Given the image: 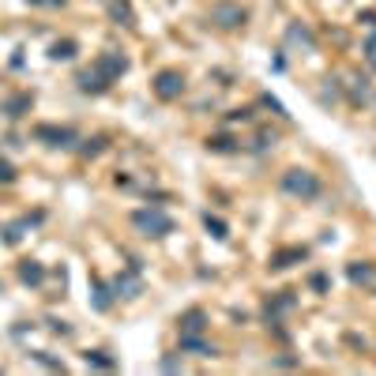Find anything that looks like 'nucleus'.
Instances as JSON below:
<instances>
[{
    "label": "nucleus",
    "mask_w": 376,
    "mask_h": 376,
    "mask_svg": "<svg viewBox=\"0 0 376 376\" xmlns=\"http://www.w3.org/2000/svg\"><path fill=\"white\" fill-rule=\"evenodd\" d=\"M109 19H117L120 27H136V12H132V4L128 0H109Z\"/></svg>",
    "instance_id": "14"
},
{
    "label": "nucleus",
    "mask_w": 376,
    "mask_h": 376,
    "mask_svg": "<svg viewBox=\"0 0 376 376\" xmlns=\"http://www.w3.org/2000/svg\"><path fill=\"white\" fill-rule=\"evenodd\" d=\"M346 275H350V282H353V286H369V282L376 279V271L369 268V263H350Z\"/></svg>",
    "instance_id": "16"
},
{
    "label": "nucleus",
    "mask_w": 376,
    "mask_h": 376,
    "mask_svg": "<svg viewBox=\"0 0 376 376\" xmlns=\"http://www.w3.org/2000/svg\"><path fill=\"white\" fill-rule=\"evenodd\" d=\"M286 38H290V42H301V46H305L308 53H313V49H316V38H313V35H308V30H305V27H297V23H294L290 30H286Z\"/></svg>",
    "instance_id": "21"
},
{
    "label": "nucleus",
    "mask_w": 376,
    "mask_h": 376,
    "mask_svg": "<svg viewBox=\"0 0 376 376\" xmlns=\"http://www.w3.org/2000/svg\"><path fill=\"white\" fill-rule=\"evenodd\" d=\"M38 218H42V215H35V218H23V223H12V226L4 230V241H8V245H19V241H23V230H27L30 223H38Z\"/></svg>",
    "instance_id": "19"
},
{
    "label": "nucleus",
    "mask_w": 376,
    "mask_h": 376,
    "mask_svg": "<svg viewBox=\"0 0 376 376\" xmlns=\"http://www.w3.org/2000/svg\"><path fill=\"white\" fill-rule=\"evenodd\" d=\"M83 361H87V365H94V369H117V358H106L102 350H87V353H83Z\"/></svg>",
    "instance_id": "20"
},
{
    "label": "nucleus",
    "mask_w": 376,
    "mask_h": 376,
    "mask_svg": "<svg viewBox=\"0 0 376 376\" xmlns=\"http://www.w3.org/2000/svg\"><path fill=\"white\" fill-rule=\"evenodd\" d=\"M113 297H139L143 294V282H139V271H128V275H117L113 282Z\"/></svg>",
    "instance_id": "10"
},
{
    "label": "nucleus",
    "mask_w": 376,
    "mask_h": 376,
    "mask_svg": "<svg viewBox=\"0 0 376 376\" xmlns=\"http://www.w3.org/2000/svg\"><path fill=\"white\" fill-rule=\"evenodd\" d=\"M207 151H215V154H234L237 143L230 139V136H215V139H207Z\"/></svg>",
    "instance_id": "22"
},
{
    "label": "nucleus",
    "mask_w": 376,
    "mask_h": 376,
    "mask_svg": "<svg viewBox=\"0 0 376 376\" xmlns=\"http://www.w3.org/2000/svg\"><path fill=\"white\" fill-rule=\"evenodd\" d=\"M279 188L286 196H294V200H301V203H308V200H316L320 192H324V181L313 173V170H286L282 177H279Z\"/></svg>",
    "instance_id": "1"
},
{
    "label": "nucleus",
    "mask_w": 376,
    "mask_h": 376,
    "mask_svg": "<svg viewBox=\"0 0 376 376\" xmlns=\"http://www.w3.org/2000/svg\"><path fill=\"white\" fill-rule=\"evenodd\" d=\"M207 324H211V316L203 308H188L177 316V335H207Z\"/></svg>",
    "instance_id": "7"
},
{
    "label": "nucleus",
    "mask_w": 376,
    "mask_h": 376,
    "mask_svg": "<svg viewBox=\"0 0 376 376\" xmlns=\"http://www.w3.org/2000/svg\"><path fill=\"white\" fill-rule=\"evenodd\" d=\"M0 109H4V117H23L27 113V109H30V94H15V98H8V102L4 106H0Z\"/></svg>",
    "instance_id": "15"
},
{
    "label": "nucleus",
    "mask_w": 376,
    "mask_h": 376,
    "mask_svg": "<svg viewBox=\"0 0 376 376\" xmlns=\"http://www.w3.org/2000/svg\"><path fill=\"white\" fill-rule=\"evenodd\" d=\"M151 91H154V98H158V102H177V98L184 94V72H177V68H162L158 75H154Z\"/></svg>",
    "instance_id": "4"
},
{
    "label": "nucleus",
    "mask_w": 376,
    "mask_h": 376,
    "mask_svg": "<svg viewBox=\"0 0 376 376\" xmlns=\"http://www.w3.org/2000/svg\"><path fill=\"white\" fill-rule=\"evenodd\" d=\"M38 143H46V147H61V151H68L80 143V136H75L72 128H64V125H38L35 132H30Z\"/></svg>",
    "instance_id": "5"
},
{
    "label": "nucleus",
    "mask_w": 376,
    "mask_h": 376,
    "mask_svg": "<svg viewBox=\"0 0 376 376\" xmlns=\"http://www.w3.org/2000/svg\"><path fill=\"white\" fill-rule=\"evenodd\" d=\"M308 286H313V290H316V294H327V275H324V271L308 275Z\"/></svg>",
    "instance_id": "25"
},
{
    "label": "nucleus",
    "mask_w": 376,
    "mask_h": 376,
    "mask_svg": "<svg viewBox=\"0 0 376 376\" xmlns=\"http://www.w3.org/2000/svg\"><path fill=\"white\" fill-rule=\"evenodd\" d=\"M49 57H53V61H72V57H75V42H72V38L53 42V46H49Z\"/></svg>",
    "instance_id": "18"
},
{
    "label": "nucleus",
    "mask_w": 376,
    "mask_h": 376,
    "mask_svg": "<svg viewBox=\"0 0 376 376\" xmlns=\"http://www.w3.org/2000/svg\"><path fill=\"white\" fill-rule=\"evenodd\" d=\"M305 256H308L305 249H282V252H275V256H271L268 268L271 271H286V268H294V263H301Z\"/></svg>",
    "instance_id": "12"
},
{
    "label": "nucleus",
    "mask_w": 376,
    "mask_h": 376,
    "mask_svg": "<svg viewBox=\"0 0 376 376\" xmlns=\"http://www.w3.org/2000/svg\"><path fill=\"white\" fill-rule=\"evenodd\" d=\"M75 83H80V91H83V94H106L109 87H113V83H106V75L98 72L94 64H91V68H87V72H80V75H75Z\"/></svg>",
    "instance_id": "8"
},
{
    "label": "nucleus",
    "mask_w": 376,
    "mask_h": 376,
    "mask_svg": "<svg viewBox=\"0 0 376 376\" xmlns=\"http://www.w3.org/2000/svg\"><path fill=\"white\" fill-rule=\"evenodd\" d=\"M15 177H19V173H15V165H12V162H8V158H4V154H0V184H12V181H15Z\"/></svg>",
    "instance_id": "23"
},
{
    "label": "nucleus",
    "mask_w": 376,
    "mask_h": 376,
    "mask_svg": "<svg viewBox=\"0 0 376 376\" xmlns=\"http://www.w3.org/2000/svg\"><path fill=\"white\" fill-rule=\"evenodd\" d=\"M207 19H211L218 30H241V27L249 23V8L234 4V0H218V4H211Z\"/></svg>",
    "instance_id": "3"
},
{
    "label": "nucleus",
    "mask_w": 376,
    "mask_h": 376,
    "mask_svg": "<svg viewBox=\"0 0 376 376\" xmlns=\"http://www.w3.org/2000/svg\"><path fill=\"white\" fill-rule=\"evenodd\" d=\"M132 226H136L139 237H151V241L170 237L177 230V223L162 211V207H136V211H132Z\"/></svg>",
    "instance_id": "2"
},
{
    "label": "nucleus",
    "mask_w": 376,
    "mask_h": 376,
    "mask_svg": "<svg viewBox=\"0 0 376 376\" xmlns=\"http://www.w3.org/2000/svg\"><path fill=\"white\" fill-rule=\"evenodd\" d=\"M42 279H46V268H42L38 260H23V263H19V282H23V286H42Z\"/></svg>",
    "instance_id": "13"
},
{
    "label": "nucleus",
    "mask_w": 376,
    "mask_h": 376,
    "mask_svg": "<svg viewBox=\"0 0 376 376\" xmlns=\"http://www.w3.org/2000/svg\"><path fill=\"white\" fill-rule=\"evenodd\" d=\"M158 365H162V369H165V372H177V369H181V361H177V358H173V353H165V358H162Z\"/></svg>",
    "instance_id": "28"
},
{
    "label": "nucleus",
    "mask_w": 376,
    "mask_h": 376,
    "mask_svg": "<svg viewBox=\"0 0 376 376\" xmlns=\"http://www.w3.org/2000/svg\"><path fill=\"white\" fill-rule=\"evenodd\" d=\"M102 136H94V139H87V147H80V154H87V158H91V154H98V151H102Z\"/></svg>",
    "instance_id": "26"
},
{
    "label": "nucleus",
    "mask_w": 376,
    "mask_h": 376,
    "mask_svg": "<svg viewBox=\"0 0 376 376\" xmlns=\"http://www.w3.org/2000/svg\"><path fill=\"white\" fill-rule=\"evenodd\" d=\"M263 106H268V109H271V113H275V117H282V120H286V117H290V113H286V106L279 102V98H271V94H263Z\"/></svg>",
    "instance_id": "24"
},
{
    "label": "nucleus",
    "mask_w": 376,
    "mask_h": 376,
    "mask_svg": "<svg viewBox=\"0 0 376 376\" xmlns=\"http://www.w3.org/2000/svg\"><path fill=\"white\" fill-rule=\"evenodd\" d=\"M27 4H35V8H64V0H27Z\"/></svg>",
    "instance_id": "29"
},
{
    "label": "nucleus",
    "mask_w": 376,
    "mask_h": 376,
    "mask_svg": "<svg viewBox=\"0 0 376 376\" xmlns=\"http://www.w3.org/2000/svg\"><path fill=\"white\" fill-rule=\"evenodd\" d=\"M94 68L106 75V83H117L120 75L128 72V57H125V53H117V49H106V53H98Z\"/></svg>",
    "instance_id": "6"
},
{
    "label": "nucleus",
    "mask_w": 376,
    "mask_h": 376,
    "mask_svg": "<svg viewBox=\"0 0 376 376\" xmlns=\"http://www.w3.org/2000/svg\"><path fill=\"white\" fill-rule=\"evenodd\" d=\"M203 226H207V234H211L215 241H226V237H230V226H226L218 215H211V211L203 215Z\"/></svg>",
    "instance_id": "17"
},
{
    "label": "nucleus",
    "mask_w": 376,
    "mask_h": 376,
    "mask_svg": "<svg viewBox=\"0 0 376 376\" xmlns=\"http://www.w3.org/2000/svg\"><path fill=\"white\" fill-rule=\"evenodd\" d=\"M91 301H94L98 313H109V308H113V301H117V297H113V286L102 282L98 275H91Z\"/></svg>",
    "instance_id": "9"
},
{
    "label": "nucleus",
    "mask_w": 376,
    "mask_h": 376,
    "mask_svg": "<svg viewBox=\"0 0 376 376\" xmlns=\"http://www.w3.org/2000/svg\"><path fill=\"white\" fill-rule=\"evenodd\" d=\"M181 350L196 353V358H218V346H215V342H207L203 335H181Z\"/></svg>",
    "instance_id": "11"
},
{
    "label": "nucleus",
    "mask_w": 376,
    "mask_h": 376,
    "mask_svg": "<svg viewBox=\"0 0 376 376\" xmlns=\"http://www.w3.org/2000/svg\"><path fill=\"white\" fill-rule=\"evenodd\" d=\"M46 324H49V331H53V335H68V324H64V320H46Z\"/></svg>",
    "instance_id": "27"
}]
</instances>
